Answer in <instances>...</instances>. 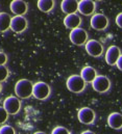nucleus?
I'll use <instances>...</instances> for the list:
<instances>
[{
    "label": "nucleus",
    "instance_id": "f257e3e1",
    "mask_svg": "<svg viewBox=\"0 0 122 134\" xmlns=\"http://www.w3.org/2000/svg\"><path fill=\"white\" fill-rule=\"evenodd\" d=\"M33 83L28 79H20L15 85V93L20 99H28L32 96Z\"/></svg>",
    "mask_w": 122,
    "mask_h": 134
},
{
    "label": "nucleus",
    "instance_id": "f03ea898",
    "mask_svg": "<svg viewBox=\"0 0 122 134\" xmlns=\"http://www.w3.org/2000/svg\"><path fill=\"white\" fill-rule=\"evenodd\" d=\"M86 85H87V83L83 80V78L79 75H76V74H73V75L69 76V78L66 81L67 88L71 93H74V94L83 93L86 88Z\"/></svg>",
    "mask_w": 122,
    "mask_h": 134
},
{
    "label": "nucleus",
    "instance_id": "7ed1b4c3",
    "mask_svg": "<svg viewBox=\"0 0 122 134\" xmlns=\"http://www.w3.org/2000/svg\"><path fill=\"white\" fill-rule=\"evenodd\" d=\"M50 93H51L50 86L43 81H39L34 83L32 86V96L37 100H46L50 96Z\"/></svg>",
    "mask_w": 122,
    "mask_h": 134
},
{
    "label": "nucleus",
    "instance_id": "20e7f679",
    "mask_svg": "<svg viewBox=\"0 0 122 134\" xmlns=\"http://www.w3.org/2000/svg\"><path fill=\"white\" fill-rule=\"evenodd\" d=\"M92 87L99 94H104L111 88V80L104 75H97L92 82Z\"/></svg>",
    "mask_w": 122,
    "mask_h": 134
},
{
    "label": "nucleus",
    "instance_id": "39448f33",
    "mask_svg": "<svg viewBox=\"0 0 122 134\" xmlns=\"http://www.w3.org/2000/svg\"><path fill=\"white\" fill-rule=\"evenodd\" d=\"M69 38L71 43L75 46H84L88 42V32L84 28H75L72 29L69 34Z\"/></svg>",
    "mask_w": 122,
    "mask_h": 134
},
{
    "label": "nucleus",
    "instance_id": "423d86ee",
    "mask_svg": "<svg viewBox=\"0 0 122 134\" xmlns=\"http://www.w3.org/2000/svg\"><path fill=\"white\" fill-rule=\"evenodd\" d=\"M3 108L5 109L7 114L15 115L21 109V102L19 100V98L14 97V96H9V97L5 98V100L3 102Z\"/></svg>",
    "mask_w": 122,
    "mask_h": 134
},
{
    "label": "nucleus",
    "instance_id": "0eeeda50",
    "mask_svg": "<svg viewBox=\"0 0 122 134\" xmlns=\"http://www.w3.org/2000/svg\"><path fill=\"white\" fill-rule=\"evenodd\" d=\"M90 25L93 29L97 31L105 30L109 26V19L103 14H94L91 18Z\"/></svg>",
    "mask_w": 122,
    "mask_h": 134
},
{
    "label": "nucleus",
    "instance_id": "6e6552de",
    "mask_svg": "<svg viewBox=\"0 0 122 134\" xmlns=\"http://www.w3.org/2000/svg\"><path fill=\"white\" fill-rule=\"evenodd\" d=\"M87 53L92 57H100L103 53V45L97 40H88L85 44Z\"/></svg>",
    "mask_w": 122,
    "mask_h": 134
},
{
    "label": "nucleus",
    "instance_id": "1a4fd4ad",
    "mask_svg": "<svg viewBox=\"0 0 122 134\" xmlns=\"http://www.w3.org/2000/svg\"><path fill=\"white\" fill-rule=\"evenodd\" d=\"M77 119L84 125H91L96 119V113L90 107H83L77 112Z\"/></svg>",
    "mask_w": 122,
    "mask_h": 134
},
{
    "label": "nucleus",
    "instance_id": "9d476101",
    "mask_svg": "<svg viewBox=\"0 0 122 134\" xmlns=\"http://www.w3.org/2000/svg\"><path fill=\"white\" fill-rule=\"evenodd\" d=\"M28 27V22L27 19L22 17V16H15L12 17L11 20V30H13L16 34H22L24 32Z\"/></svg>",
    "mask_w": 122,
    "mask_h": 134
},
{
    "label": "nucleus",
    "instance_id": "9b49d317",
    "mask_svg": "<svg viewBox=\"0 0 122 134\" xmlns=\"http://www.w3.org/2000/svg\"><path fill=\"white\" fill-rule=\"evenodd\" d=\"M121 55V50L117 46H110L105 52V62L109 66H116V63Z\"/></svg>",
    "mask_w": 122,
    "mask_h": 134
},
{
    "label": "nucleus",
    "instance_id": "f8f14e48",
    "mask_svg": "<svg viewBox=\"0 0 122 134\" xmlns=\"http://www.w3.org/2000/svg\"><path fill=\"white\" fill-rule=\"evenodd\" d=\"M96 9V3L92 0H80L78 1L77 12L84 16H91L94 15Z\"/></svg>",
    "mask_w": 122,
    "mask_h": 134
},
{
    "label": "nucleus",
    "instance_id": "ddd939ff",
    "mask_svg": "<svg viewBox=\"0 0 122 134\" xmlns=\"http://www.w3.org/2000/svg\"><path fill=\"white\" fill-rule=\"evenodd\" d=\"M9 8L13 14L16 16H24L28 10V4L27 2L23 0H13L9 4Z\"/></svg>",
    "mask_w": 122,
    "mask_h": 134
},
{
    "label": "nucleus",
    "instance_id": "4468645a",
    "mask_svg": "<svg viewBox=\"0 0 122 134\" xmlns=\"http://www.w3.org/2000/svg\"><path fill=\"white\" fill-rule=\"evenodd\" d=\"M63 23H64V25H65L66 28L72 30V29H75V28H78L79 27V25L82 24V18L77 14L67 15L64 18Z\"/></svg>",
    "mask_w": 122,
    "mask_h": 134
},
{
    "label": "nucleus",
    "instance_id": "2eb2a0df",
    "mask_svg": "<svg viewBox=\"0 0 122 134\" xmlns=\"http://www.w3.org/2000/svg\"><path fill=\"white\" fill-rule=\"evenodd\" d=\"M78 7V1L75 0H63L61 3L62 12L67 15L71 14H76Z\"/></svg>",
    "mask_w": 122,
    "mask_h": 134
},
{
    "label": "nucleus",
    "instance_id": "dca6fc26",
    "mask_svg": "<svg viewBox=\"0 0 122 134\" xmlns=\"http://www.w3.org/2000/svg\"><path fill=\"white\" fill-rule=\"evenodd\" d=\"M108 125L114 129L119 130L122 128V114L119 112H112L108 116Z\"/></svg>",
    "mask_w": 122,
    "mask_h": 134
},
{
    "label": "nucleus",
    "instance_id": "f3484780",
    "mask_svg": "<svg viewBox=\"0 0 122 134\" xmlns=\"http://www.w3.org/2000/svg\"><path fill=\"white\" fill-rule=\"evenodd\" d=\"M79 76L83 78V80H84L86 83H92L93 80H94V79L96 78V76H97V72H96V70L93 67H91V66H86V67H84L82 69Z\"/></svg>",
    "mask_w": 122,
    "mask_h": 134
},
{
    "label": "nucleus",
    "instance_id": "a211bd4d",
    "mask_svg": "<svg viewBox=\"0 0 122 134\" xmlns=\"http://www.w3.org/2000/svg\"><path fill=\"white\" fill-rule=\"evenodd\" d=\"M12 17L7 13H0V32H5L9 29Z\"/></svg>",
    "mask_w": 122,
    "mask_h": 134
},
{
    "label": "nucleus",
    "instance_id": "6ab92c4d",
    "mask_svg": "<svg viewBox=\"0 0 122 134\" xmlns=\"http://www.w3.org/2000/svg\"><path fill=\"white\" fill-rule=\"evenodd\" d=\"M38 8L43 12V13H49L53 9L54 5H55V2L53 0H39L38 3Z\"/></svg>",
    "mask_w": 122,
    "mask_h": 134
},
{
    "label": "nucleus",
    "instance_id": "aec40b11",
    "mask_svg": "<svg viewBox=\"0 0 122 134\" xmlns=\"http://www.w3.org/2000/svg\"><path fill=\"white\" fill-rule=\"evenodd\" d=\"M0 134H16L15 129L9 125H4L0 127Z\"/></svg>",
    "mask_w": 122,
    "mask_h": 134
},
{
    "label": "nucleus",
    "instance_id": "412c9836",
    "mask_svg": "<svg viewBox=\"0 0 122 134\" xmlns=\"http://www.w3.org/2000/svg\"><path fill=\"white\" fill-rule=\"evenodd\" d=\"M8 77V70L5 68V66H0V83L5 81Z\"/></svg>",
    "mask_w": 122,
    "mask_h": 134
},
{
    "label": "nucleus",
    "instance_id": "4be33fe9",
    "mask_svg": "<svg viewBox=\"0 0 122 134\" xmlns=\"http://www.w3.org/2000/svg\"><path fill=\"white\" fill-rule=\"evenodd\" d=\"M51 134H71L70 131L66 128V127H63V126H57L55 128H53Z\"/></svg>",
    "mask_w": 122,
    "mask_h": 134
},
{
    "label": "nucleus",
    "instance_id": "5701e85b",
    "mask_svg": "<svg viewBox=\"0 0 122 134\" xmlns=\"http://www.w3.org/2000/svg\"><path fill=\"white\" fill-rule=\"evenodd\" d=\"M7 118H8L7 112L5 111V109L2 106H0V125L4 124L7 121Z\"/></svg>",
    "mask_w": 122,
    "mask_h": 134
},
{
    "label": "nucleus",
    "instance_id": "b1692460",
    "mask_svg": "<svg viewBox=\"0 0 122 134\" xmlns=\"http://www.w3.org/2000/svg\"><path fill=\"white\" fill-rule=\"evenodd\" d=\"M7 62V56L4 52L0 51V66H4Z\"/></svg>",
    "mask_w": 122,
    "mask_h": 134
},
{
    "label": "nucleus",
    "instance_id": "393cba45",
    "mask_svg": "<svg viewBox=\"0 0 122 134\" xmlns=\"http://www.w3.org/2000/svg\"><path fill=\"white\" fill-rule=\"evenodd\" d=\"M115 21H116L117 26L122 29V13H119V14L116 16V20H115Z\"/></svg>",
    "mask_w": 122,
    "mask_h": 134
},
{
    "label": "nucleus",
    "instance_id": "a878e982",
    "mask_svg": "<svg viewBox=\"0 0 122 134\" xmlns=\"http://www.w3.org/2000/svg\"><path fill=\"white\" fill-rule=\"evenodd\" d=\"M116 67L118 68L120 71H122V54L119 56V58H118V60L116 63Z\"/></svg>",
    "mask_w": 122,
    "mask_h": 134
},
{
    "label": "nucleus",
    "instance_id": "bb28decb",
    "mask_svg": "<svg viewBox=\"0 0 122 134\" xmlns=\"http://www.w3.org/2000/svg\"><path fill=\"white\" fill-rule=\"evenodd\" d=\"M80 134H95L93 131H91V130H86V131H83Z\"/></svg>",
    "mask_w": 122,
    "mask_h": 134
},
{
    "label": "nucleus",
    "instance_id": "cd10ccee",
    "mask_svg": "<svg viewBox=\"0 0 122 134\" xmlns=\"http://www.w3.org/2000/svg\"><path fill=\"white\" fill-rule=\"evenodd\" d=\"M33 134H46L45 132H42V131H37V132H34Z\"/></svg>",
    "mask_w": 122,
    "mask_h": 134
},
{
    "label": "nucleus",
    "instance_id": "c85d7f7f",
    "mask_svg": "<svg viewBox=\"0 0 122 134\" xmlns=\"http://www.w3.org/2000/svg\"><path fill=\"white\" fill-rule=\"evenodd\" d=\"M1 90H2V84L0 83V93H1Z\"/></svg>",
    "mask_w": 122,
    "mask_h": 134
}]
</instances>
